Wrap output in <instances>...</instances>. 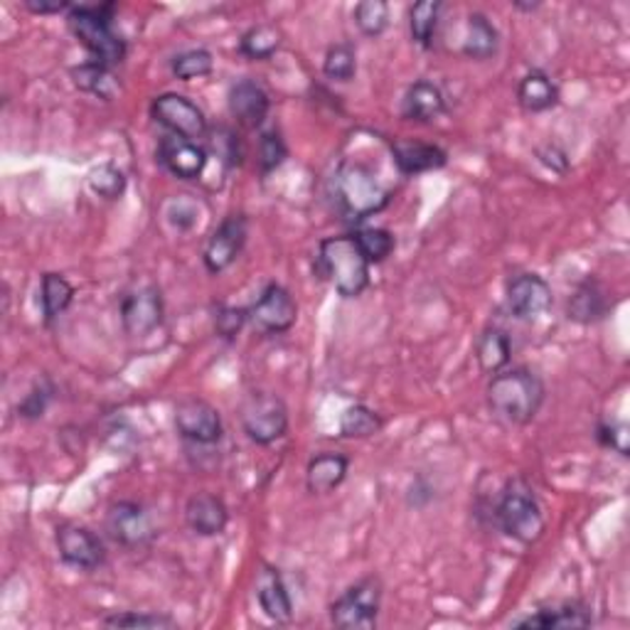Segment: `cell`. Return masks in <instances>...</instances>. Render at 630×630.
I'll return each instance as SVG.
<instances>
[{"mask_svg": "<svg viewBox=\"0 0 630 630\" xmlns=\"http://www.w3.org/2000/svg\"><path fill=\"white\" fill-rule=\"evenodd\" d=\"M546 396L542 377L527 367L503 369L488 385V406L509 426H527L537 419Z\"/></svg>", "mask_w": 630, "mask_h": 630, "instance_id": "cell-1", "label": "cell"}, {"mask_svg": "<svg viewBox=\"0 0 630 630\" xmlns=\"http://www.w3.org/2000/svg\"><path fill=\"white\" fill-rule=\"evenodd\" d=\"M330 194L338 212L350 222H363L389 205V190L363 163L345 161L330 180Z\"/></svg>", "mask_w": 630, "mask_h": 630, "instance_id": "cell-2", "label": "cell"}, {"mask_svg": "<svg viewBox=\"0 0 630 630\" xmlns=\"http://www.w3.org/2000/svg\"><path fill=\"white\" fill-rule=\"evenodd\" d=\"M114 3L104 5H72L70 11V30L91 54V62L104 64L114 70L126 60V42L124 37L114 30Z\"/></svg>", "mask_w": 630, "mask_h": 630, "instance_id": "cell-3", "label": "cell"}, {"mask_svg": "<svg viewBox=\"0 0 630 630\" xmlns=\"http://www.w3.org/2000/svg\"><path fill=\"white\" fill-rule=\"evenodd\" d=\"M493 515L500 530L520 544H534L544 534L542 505L525 478L507 480Z\"/></svg>", "mask_w": 630, "mask_h": 630, "instance_id": "cell-4", "label": "cell"}, {"mask_svg": "<svg viewBox=\"0 0 630 630\" xmlns=\"http://www.w3.org/2000/svg\"><path fill=\"white\" fill-rule=\"evenodd\" d=\"M318 262L323 274L328 276L332 289L342 299H357L369 286V262L352 235L328 237L318 247Z\"/></svg>", "mask_w": 630, "mask_h": 630, "instance_id": "cell-5", "label": "cell"}, {"mask_svg": "<svg viewBox=\"0 0 630 630\" xmlns=\"http://www.w3.org/2000/svg\"><path fill=\"white\" fill-rule=\"evenodd\" d=\"M382 594L385 587L379 577H365L352 583L330 606L332 626L342 630H373L382 608Z\"/></svg>", "mask_w": 630, "mask_h": 630, "instance_id": "cell-6", "label": "cell"}, {"mask_svg": "<svg viewBox=\"0 0 630 630\" xmlns=\"http://www.w3.org/2000/svg\"><path fill=\"white\" fill-rule=\"evenodd\" d=\"M242 429L249 441L272 446L289 431V406L272 392H252L242 404Z\"/></svg>", "mask_w": 630, "mask_h": 630, "instance_id": "cell-7", "label": "cell"}, {"mask_svg": "<svg viewBox=\"0 0 630 630\" xmlns=\"http://www.w3.org/2000/svg\"><path fill=\"white\" fill-rule=\"evenodd\" d=\"M151 116L163 128H168L171 136L188 138V141H200V138L210 134L207 118L202 114V109L192 99L175 94V91L153 99Z\"/></svg>", "mask_w": 630, "mask_h": 630, "instance_id": "cell-8", "label": "cell"}, {"mask_svg": "<svg viewBox=\"0 0 630 630\" xmlns=\"http://www.w3.org/2000/svg\"><path fill=\"white\" fill-rule=\"evenodd\" d=\"M104 527L111 540L128 546V550L151 544L158 534L153 515L134 500H118V503L109 505Z\"/></svg>", "mask_w": 630, "mask_h": 630, "instance_id": "cell-9", "label": "cell"}, {"mask_svg": "<svg viewBox=\"0 0 630 630\" xmlns=\"http://www.w3.org/2000/svg\"><path fill=\"white\" fill-rule=\"evenodd\" d=\"M247 311L249 323L256 330L268 332V336L289 332L295 326V320H299V305H295L293 295L281 284H268Z\"/></svg>", "mask_w": 630, "mask_h": 630, "instance_id": "cell-10", "label": "cell"}, {"mask_svg": "<svg viewBox=\"0 0 630 630\" xmlns=\"http://www.w3.org/2000/svg\"><path fill=\"white\" fill-rule=\"evenodd\" d=\"M175 429L180 439L194 446H212L222 439V416L219 412L205 400L190 396L175 406Z\"/></svg>", "mask_w": 630, "mask_h": 630, "instance_id": "cell-11", "label": "cell"}, {"mask_svg": "<svg viewBox=\"0 0 630 630\" xmlns=\"http://www.w3.org/2000/svg\"><path fill=\"white\" fill-rule=\"evenodd\" d=\"M54 542H58L60 559L67 564V567L94 571L106 562V546L99 540V534L91 532L89 527L62 525L58 527Z\"/></svg>", "mask_w": 630, "mask_h": 630, "instance_id": "cell-12", "label": "cell"}, {"mask_svg": "<svg viewBox=\"0 0 630 630\" xmlns=\"http://www.w3.org/2000/svg\"><path fill=\"white\" fill-rule=\"evenodd\" d=\"M249 237V222L244 215H229L219 222L215 235L210 237V242L202 252V262H205L210 274H222L237 262V256L242 254Z\"/></svg>", "mask_w": 630, "mask_h": 630, "instance_id": "cell-13", "label": "cell"}, {"mask_svg": "<svg viewBox=\"0 0 630 630\" xmlns=\"http://www.w3.org/2000/svg\"><path fill=\"white\" fill-rule=\"evenodd\" d=\"M507 311L520 320H534L552 305V286L540 274H517L507 281Z\"/></svg>", "mask_w": 630, "mask_h": 630, "instance_id": "cell-14", "label": "cell"}, {"mask_svg": "<svg viewBox=\"0 0 630 630\" xmlns=\"http://www.w3.org/2000/svg\"><path fill=\"white\" fill-rule=\"evenodd\" d=\"M124 330L134 338H143L163 323V295L158 286H141L128 293L122 303Z\"/></svg>", "mask_w": 630, "mask_h": 630, "instance_id": "cell-15", "label": "cell"}, {"mask_svg": "<svg viewBox=\"0 0 630 630\" xmlns=\"http://www.w3.org/2000/svg\"><path fill=\"white\" fill-rule=\"evenodd\" d=\"M158 161L178 180H198L207 168V151L198 141L163 136L161 146H158Z\"/></svg>", "mask_w": 630, "mask_h": 630, "instance_id": "cell-16", "label": "cell"}, {"mask_svg": "<svg viewBox=\"0 0 630 630\" xmlns=\"http://www.w3.org/2000/svg\"><path fill=\"white\" fill-rule=\"evenodd\" d=\"M254 594L266 618H272L274 623H291L293 601L279 569L262 564L254 577Z\"/></svg>", "mask_w": 630, "mask_h": 630, "instance_id": "cell-17", "label": "cell"}, {"mask_svg": "<svg viewBox=\"0 0 630 630\" xmlns=\"http://www.w3.org/2000/svg\"><path fill=\"white\" fill-rule=\"evenodd\" d=\"M268 109H272V99H268L266 89L254 79H239L237 85L229 89V114L235 122L247 128V131H256L266 122Z\"/></svg>", "mask_w": 630, "mask_h": 630, "instance_id": "cell-18", "label": "cell"}, {"mask_svg": "<svg viewBox=\"0 0 630 630\" xmlns=\"http://www.w3.org/2000/svg\"><path fill=\"white\" fill-rule=\"evenodd\" d=\"M594 623L591 608L581 601H562L546 608H537L527 618H517L515 628H532V630H569V628H589Z\"/></svg>", "mask_w": 630, "mask_h": 630, "instance_id": "cell-19", "label": "cell"}, {"mask_svg": "<svg viewBox=\"0 0 630 630\" xmlns=\"http://www.w3.org/2000/svg\"><path fill=\"white\" fill-rule=\"evenodd\" d=\"M185 522L200 537H217L227 530L229 509L225 500L212 493H198L185 505Z\"/></svg>", "mask_w": 630, "mask_h": 630, "instance_id": "cell-20", "label": "cell"}, {"mask_svg": "<svg viewBox=\"0 0 630 630\" xmlns=\"http://www.w3.org/2000/svg\"><path fill=\"white\" fill-rule=\"evenodd\" d=\"M446 114V97L429 79H419L406 89L402 101V116L414 124H431Z\"/></svg>", "mask_w": 630, "mask_h": 630, "instance_id": "cell-21", "label": "cell"}, {"mask_svg": "<svg viewBox=\"0 0 630 630\" xmlns=\"http://www.w3.org/2000/svg\"><path fill=\"white\" fill-rule=\"evenodd\" d=\"M350 470V458L342 456V453H318L308 461L305 466V488L311 490L313 495H328L332 490H338L345 483Z\"/></svg>", "mask_w": 630, "mask_h": 630, "instance_id": "cell-22", "label": "cell"}, {"mask_svg": "<svg viewBox=\"0 0 630 630\" xmlns=\"http://www.w3.org/2000/svg\"><path fill=\"white\" fill-rule=\"evenodd\" d=\"M392 155L400 173L419 175L429 171H439L446 165L449 155L441 146L421 143V141H396L392 143Z\"/></svg>", "mask_w": 630, "mask_h": 630, "instance_id": "cell-23", "label": "cell"}, {"mask_svg": "<svg viewBox=\"0 0 630 630\" xmlns=\"http://www.w3.org/2000/svg\"><path fill=\"white\" fill-rule=\"evenodd\" d=\"M517 101H520L522 111L527 114H542L557 106L559 101V87L554 85V79L542 70L527 72L517 87Z\"/></svg>", "mask_w": 630, "mask_h": 630, "instance_id": "cell-24", "label": "cell"}, {"mask_svg": "<svg viewBox=\"0 0 630 630\" xmlns=\"http://www.w3.org/2000/svg\"><path fill=\"white\" fill-rule=\"evenodd\" d=\"M569 320L581 323V326H591L598 323L608 313V295L606 289L596 279H587L577 286V291L569 299L567 305Z\"/></svg>", "mask_w": 630, "mask_h": 630, "instance_id": "cell-25", "label": "cell"}, {"mask_svg": "<svg viewBox=\"0 0 630 630\" xmlns=\"http://www.w3.org/2000/svg\"><path fill=\"white\" fill-rule=\"evenodd\" d=\"M476 360L486 375H497L513 360V340L507 330L497 326H488L476 340Z\"/></svg>", "mask_w": 630, "mask_h": 630, "instance_id": "cell-26", "label": "cell"}, {"mask_svg": "<svg viewBox=\"0 0 630 630\" xmlns=\"http://www.w3.org/2000/svg\"><path fill=\"white\" fill-rule=\"evenodd\" d=\"M500 50V33L497 27L490 23V17L483 13H470L468 27H466V40H463V54L470 60L486 62L495 58Z\"/></svg>", "mask_w": 630, "mask_h": 630, "instance_id": "cell-27", "label": "cell"}, {"mask_svg": "<svg viewBox=\"0 0 630 630\" xmlns=\"http://www.w3.org/2000/svg\"><path fill=\"white\" fill-rule=\"evenodd\" d=\"M72 81L74 87L87 91V94H94L104 101H111L118 94V81L114 77V72L104 64L97 62H85L79 67H72Z\"/></svg>", "mask_w": 630, "mask_h": 630, "instance_id": "cell-28", "label": "cell"}, {"mask_svg": "<svg viewBox=\"0 0 630 630\" xmlns=\"http://www.w3.org/2000/svg\"><path fill=\"white\" fill-rule=\"evenodd\" d=\"M74 301V286L64 279L62 274L48 272L40 281V305L45 320L52 323L54 318L70 308Z\"/></svg>", "mask_w": 630, "mask_h": 630, "instance_id": "cell-29", "label": "cell"}, {"mask_svg": "<svg viewBox=\"0 0 630 630\" xmlns=\"http://www.w3.org/2000/svg\"><path fill=\"white\" fill-rule=\"evenodd\" d=\"M441 3L439 0H421L410 8V33L412 40L419 45L421 50L433 48V37L439 30V17H441Z\"/></svg>", "mask_w": 630, "mask_h": 630, "instance_id": "cell-30", "label": "cell"}, {"mask_svg": "<svg viewBox=\"0 0 630 630\" xmlns=\"http://www.w3.org/2000/svg\"><path fill=\"white\" fill-rule=\"evenodd\" d=\"M382 416L365 404H352L340 414V437L345 439H369L382 431Z\"/></svg>", "mask_w": 630, "mask_h": 630, "instance_id": "cell-31", "label": "cell"}, {"mask_svg": "<svg viewBox=\"0 0 630 630\" xmlns=\"http://www.w3.org/2000/svg\"><path fill=\"white\" fill-rule=\"evenodd\" d=\"M281 48V33L276 30V25H254L242 35L239 40V52L244 54L247 60H268L272 54Z\"/></svg>", "mask_w": 630, "mask_h": 630, "instance_id": "cell-32", "label": "cell"}, {"mask_svg": "<svg viewBox=\"0 0 630 630\" xmlns=\"http://www.w3.org/2000/svg\"><path fill=\"white\" fill-rule=\"evenodd\" d=\"M352 237H355L360 252L365 254L369 264H382L387 256H392L396 247L394 235L385 227H363Z\"/></svg>", "mask_w": 630, "mask_h": 630, "instance_id": "cell-33", "label": "cell"}, {"mask_svg": "<svg viewBox=\"0 0 630 630\" xmlns=\"http://www.w3.org/2000/svg\"><path fill=\"white\" fill-rule=\"evenodd\" d=\"M171 70L180 81L200 79V77H207V74H212V70H215V58H212L210 50H202V48L185 50L180 54H175L171 62Z\"/></svg>", "mask_w": 630, "mask_h": 630, "instance_id": "cell-34", "label": "cell"}, {"mask_svg": "<svg viewBox=\"0 0 630 630\" xmlns=\"http://www.w3.org/2000/svg\"><path fill=\"white\" fill-rule=\"evenodd\" d=\"M323 74L332 81H350L357 74V54L350 42H338L326 52Z\"/></svg>", "mask_w": 630, "mask_h": 630, "instance_id": "cell-35", "label": "cell"}, {"mask_svg": "<svg viewBox=\"0 0 630 630\" xmlns=\"http://www.w3.org/2000/svg\"><path fill=\"white\" fill-rule=\"evenodd\" d=\"M89 188L104 200H118L126 192V175L114 163H101L99 168L89 173Z\"/></svg>", "mask_w": 630, "mask_h": 630, "instance_id": "cell-36", "label": "cell"}, {"mask_svg": "<svg viewBox=\"0 0 630 630\" xmlns=\"http://www.w3.org/2000/svg\"><path fill=\"white\" fill-rule=\"evenodd\" d=\"M355 25L367 37H379L389 25V5L385 0H363L355 5Z\"/></svg>", "mask_w": 630, "mask_h": 630, "instance_id": "cell-37", "label": "cell"}, {"mask_svg": "<svg viewBox=\"0 0 630 630\" xmlns=\"http://www.w3.org/2000/svg\"><path fill=\"white\" fill-rule=\"evenodd\" d=\"M106 628H146V630H158V628H178V623L171 616L163 614H134V610H126V614H114L101 620Z\"/></svg>", "mask_w": 630, "mask_h": 630, "instance_id": "cell-38", "label": "cell"}, {"mask_svg": "<svg viewBox=\"0 0 630 630\" xmlns=\"http://www.w3.org/2000/svg\"><path fill=\"white\" fill-rule=\"evenodd\" d=\"M286 158H289V148L281 138L279 131H266L259 138V165H262V173H274L276 168H281Z\"/></svg>", "mask_w": 630, "mask_h": 630, "instance_id": "cell-39", "label": "cell"}, {"mask_svg": "<svg viewBox=\"0 0 630 630\" xmlns=\"http://www.w3.org/2000/svg\"><path fill=\"white\" fill-rule=\"evenodd\" d=\"M52 400V387L48 385H35L30 392L23 396V402L17 404V416H23L27 421L42 419L45 412H48Z\"/></svg>", "mask_w": 630, "mask_h": 630, "instance_id": "cell-40", "label": "cell"}, {"mask_svg": "<svg viewBox=\"0 0 630 630\" xmlns=\"http://www.w3.org/2000/svg\"><path fill=\"white\" fill-rule=\"evenodd\" d=\"M247 323H249L247 308H229V305H225V308H219L215 315V330L217 336L225 340H235Z\"/></svg>", "mask_w": 630, "mask_h": 630, "instance_id": "cell-41", "label": "cell"}, {"mask_svg": "<svg viewBox=\"0 0 630 630\" xmlns=\"http://www.w3.org/2000/svg\"><path fill=\"white\" fill-rule=\"evenodd\" d=\"M628 426L620 421H610V424H598L596 429V439L601 446H606L610 451L620 453V456H628Z\"/></svg>", "mask_w": 630, "mask_h": 630, "instance_id": "cell-42", "label": "cell"}, {"mask_svg": "<svg viewBox=\"0 0 630 630\" xmlns=\"http://www.w3.org/2000/svg\"><path fill=\"white\" fill-rule=\"evenodd\" d=\"M165 217H168L178 229H188L194 225V222H198V212H194L192 202L178 198L168 202V207H165Z\"/></svg>", "mask_w": 630, "mask_h": 630, "instance_id": "cell-43", "label": "cell"}, {"mask_svg": "<svg viewBox=\"0 0 630 630\" xmlns=\"http://www.w3.org/2000/svg\"><path fill=\"white\" fill-rule=\"evenodd\" d=\"M537 158H540V161L546 165V168L554 171V173L564 175V173L569 171V158H567V153H564L557 143L542 146L540 151H537Z\"/></svg>", "mask_w": 630, "mask_h": 630, "instance_id": "cell-44", "label": "cell"}, {"mask_svg": "<svg viewBox=\"0 0 630 630\" xmlns=\"http://www.w3.org/2000/svg\"><path fill=\"white\" fill-rule=\"evenodd\" d=\"M25 8L35 15H54V13L72 11V5L62 3V0H54V3H48V0H25Z\"/></svg>", "mask_w": 630, "mask_h": 630, "instance_id": "cell-45", "label": "cell"}, {"mask_svg": "<svg viewBox=\"0 0 630 630\" xmlns=\"http://www.w3.org/2000/svg\"><path fill=\"white\" fill-rule=\"evenodd\" d=\"M515 8H517V11L530 13V11H537V8H540V3H532V5L530 3H515Z\"/></svg>", "mask_w": 630, "mask_h": 630, "instance_id": "cell-46", "label": "cell"}]
</instances>
